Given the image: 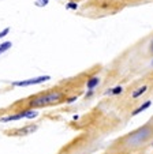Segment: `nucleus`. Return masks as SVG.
Wrapping results in <instances>:
<instances>
[{
  "mask_svg": "<svg viewBox=\"0 0 153 154\" xmlns=\"http://www.w3.org/2000/svg\"><path fill=\"white\" fill-rule=\"evenodd\" d=\"M63 97V93L58 90H53V91H48L45 94H41V96H37L34 98H32L29 101V106L32 108H43V106H48V105H53V104H58L59 101L62 100Z\"/></svg>",
  "mask_w": 153,
  "mask_h": 154,
  "instance_id": "nucleus-1",
  "label": "nucleus"
},
{
  "mask_svg": "<svg viewBox=\"0 0 153 154\" xmlns=\"http://www.w3.org/2000/svg\"><path fill=\"white\" fill-rule=\"evenodd\" d=\"M150 135H152V128L142 127L139 130L134 131L133 134H130L126 138V146H129V147H137V146L146 142Z\"/></svg>",
  "mask_w": 153,
  "mask_h": 154,
  "instance_id": "nucleus-2",
  "label": "nucleus"
},
{
  "mask_svg": "<svg viewBox=\"0 0 153 154\" xmlns=\"http://www.w3.org/2000/svg\"><path fill=\"white\" fill-rule=\"evenodd\" d=\"M49 79H51V76H49V75H41V76H37V78L25 79V81H15V82H12V86H17V87L33 86V85H40V83H44V82L49 81Z\"/></svg>",
  "mask_w": 153,
  "mask_h": 154,
  "instance_id": "nucleus-3",
  "label": "nucleus"
},
{
  "mask_svg": "<svg viewBox=\"0 0 153 154\" xmlns=\"http://www.w3.org/2000/svg\"><path fill=\"white\" fill-rule=\"evenodd\" d=\"M21 119H25L22 112L15 113V115H8V116L0 117V122H2V123H8V122H17V120H21Z\"/></svg>",
  "mask_w": 153,
  "mask_h": 154,
  "instance_id": "nucleus-4",
  "label": "nucleus"
},
{
  "mask_svg": "<svg viewBox=\"0 0 153 154\" xmlns=\"http://www.w3.org/2000/svg\"><path fill=\"white\" fill-rule=\"evenodd\" d=\"M98 83H100V78H98V76H92V78H89L88 79V83H86L88 90H93L96 86H98Z\"/></svg>",
  "mask_w": 153,
  "mask_h": 154,
  "instance_id": "nucleus-5",
  "label": "nucleus"
},
{
  "mask_svg": "<svg viewBox=\"0 0 153 154\" xmlns=\"http://www.w3.org/2000/svg\"><path fill=\"white\" fill-rule=\"evenodd\" d=\"M150 105H152V101H145L144 104L141 105V106H138V108H137V109H134V111H133V113H131V115H133V116H137V115H139V113H141V112L146 111V109L150 106Z\"/></svg>",
  "mask_w": 153,
  "mask_h": 154,
  "instance_id": "nucleus-6",
  "label": "nucleus"
},
{
  "mask_svg": "<svg viewBox=\"0 0 153 154\" xmlns=\"http://www.w3.org/2000/svg\"><path fill=\"white\" fill-rule=\"evenodd\" d=\"M146 90H148V86H141V87H138L137 90H134V91H133L131 97H133V98H138V97H141L142 94L146 93Z\"/></svg>",
  "mask_w": 153,
  "mask_h": 154,
  "instance_id": "nucleus-7",
  "label": "nucleus"
},
{
  "mask_svg": "<svg viewBox=\"0 0 153 154\" xmlns=\"http://www.w3.org/2000/svg\"><path fill=\"white\" fill-rule=\"evenodd\" d=\"M12 47V42L11 41H4V42H0V55H3L4 52L10 49Z\"/></svg>",
  "mask_w": 153,
  "mask_h": 154,
  "instance_id": "nucleus-8",
  "label": "nucleus"
},
{
  "mask_svg": "<svg viewBox=\"0 0 153 154\" xmlns=\"http://www.w3.org/2000/svg\"><path fill=\"white\" fill-rule=\"evenodd\" d=\"M122 91H123V87H122V86H116V87H113V89H111V90H108L107 94H113V96H118V94H120Z\"/></svg>",
  "mask_w": 153,
  "mask_h": 154,
  "instance_id": "nucleus-9",
  "label": "nucleus"
},
{
  "mask_svg": "<svg viewBox=\"0 0 153 154\" xmlns=\"http://www.w3.org/2000/svg\"><path fill=\"white\" fill-rule=\"evenodd\" d=\"M67 8L69 10H77L78 8V4L74 3V2H70V3H67Z\"/></svg>",
  "mask_w": 153,
  "mask_h": 154,
  "instance_id": "nucleus-10",
  "label": "nucleus"
},
{
  "mask_svg": "<svg viewBox=\"0 0 153 154\" xmlns=\"http://www.w3.org/2000/svg\"><path fill=\"white\" fill-rule=\"evenodd\" d=\"M10 33V27H6V29H3L2 32H0V38H4L7 34Z\"/></svg>",
  "mask_w": 153,
  "mask_h": 154,
  "instance_id": "nucleus-11",
  "label": "nucleus"
},
{
  "mask_svg": "<svg viewBox=\"0 0 153 154\" xmlns=\"http://www.w3.org/2000/svg\"><path fill=\"white\" fill-rule=\"evenodd\" d=\"M48 0H37V6H46Z\"/></svg>",
  "mask_w": 153,
  "mask_h": 154,
  "instance_id": "nucleus-12",
  "label": "nucleus"
},
{
  "mask_svg": "<svg viewBox=\"0 0 153 154\" xmlns=\"http://www.w3.org/2000/svg\"><path fill=\"white\" fill-rule=\"evenodd\" d=\"M75 100H77V97H71V98H69V100H67V102H74L75 101Z\"/></svg>",
  "mask_w": 153,
  "mask_h": 154,
  "instance_id": "nucleus-13",
  "label": "nucleus"
},
{
  "mask_svg": "<svg viewBox=\"0 0 153 154\" xmlns=\"http://www.w3.org/2000/svg\"><path fill=\"white\" fill-rule=\"evenodd\" d=\"M92 94H93V90H89V91H88V93H86V97H90V96H92Z\"/></svg>",
  "mask_w": 153,
  "mask_h": 154,
  "instance_id": "nucleus-14",
  "label": "nucleus"
},
{
  "mask_svg": "<svg viewBox=\"0 0 153 154\" xmlns=\"http://www.w3.org/2000/svg\"><path fill=\"white\" fill-rule=\"evenodd\" d=\"M150 51L153 52V40H152V42H150Z\"/></svg>",
  "mask_w": 153,
  "mask_h": 154,
  "instance_id": "nucleus-15",
  "label": "nucleus"
},
{
  "mask_svg": "<svg viewBox=\"0 0 153 154\" xmlns=\"http://www.w3.org/2000/svg\"><path fill=\"white\" fill-rule=\"evenodd\" d=\"M152 66H153V60H152Z\"/></svg>",
  "mask_w": 153,
  "mask_h": 154,
  "instance_id": "nucleus-16",
  "label": "nucleus"
}]
</instances>
